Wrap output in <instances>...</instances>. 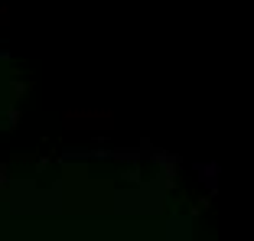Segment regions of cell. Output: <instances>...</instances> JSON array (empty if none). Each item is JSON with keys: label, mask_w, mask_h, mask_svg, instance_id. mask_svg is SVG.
I'll return each mask as SVG.
<instances>
[{"label": "cell", "mask_w": 254, "mask_h": 241, "mask_svg": "<svg viewBox=\"0 0 254 241\" xmlns=\"http://www.w3.org/2000/svg\"><path fill=\"white\" fill-rule=\"evenodd\" d=\"M195 173H199V180L209 186V196L215 192V173H218V166L215 163H195Z\"/></svg>", "instance_id": "cell-1"}, {"label": "cell", "mask_w": 254, "mask_h": 241, "mask_svg": "<svg viewBox=\"0 0 254 241\" xmlns=\"http://www.w3.org/2000/svg\"><path fill=\"white\" fill-rule=\"evenodd\" d=\"M10 180H7V163H0V189H7Z\"/></svg>", "instance_id": "cell-3"}, {"label": "cell", "mask_w": 254, "mask_h": 241, "mask_svg": "<svg viewBox=\"0 0 254 241\" xmlns=\"http://www.w3.org/2000/svg\"><path fill=\"white\" fill-rule=\"evenodd\" d=\"M16 120H20V111H16V108H10V111H7V124H10V127H13Z\"/></svg>", "instance_id": "cell-4"}, {"label": "cell", "mask_w": 254, "mask_h": 241, "mask_svg": "<svg viewBox=\"0 0 254 241\" xmlns=\"http://www.w3.org/2000/svg\"><path fill=\"white\" fill-rule=\"evenodd\" d=\"M124 180H130V182H140V170H127V173H124Z\"/></svg>", "instance_id": "cell-5"}, {"label": "cell", "mask_w": 254, "mask_h": 241, "mask_svg": "<svg viewBox=\"0 0 254 241\" xmlns=\"http://www.w3.org/2000/svg\"><path fill=\"white\" fill-rule=\"evenodd\" d=\"M0 59H7V53H0Z\"/></svg>", "instance_id": "cell-6"}, {"label": "cell", "mask_w": 254, "mask_h": 241, "mask_svg": "<svg viewBox=\"0 0 254 241\" xmlns=\"http://www.w3.org/2000/svg\"><path fill=\"white\" fill-rule=\"evenodd\" d=\"M20 95H26V82H13V101H20Z\"/></svg>", "instance_id": "cell-2"}]
</instances>
